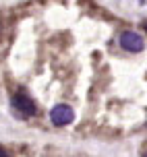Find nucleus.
<instances>
[{"instance_id": "nucleus-1", "label": "nucleus", "mask_w": 147, "mask_h": 157, "mask_svg": "<svg viewBox=\"0 0 147 157\" xmlns=\"http://www.w3.org/2000/svg\"><path fill=\"white\" fill-rule=\"evenodd\" d=\"M73 118H75L73 110H70L69 105H64V103L54 105V108H52V112H50V120H52V124H56V126H66V124H70V122H73Z\"/></svg>"}, {"instance_id": "nucleus-2", "label": "nucleus", "mask_w": 147, "mask_h": 157, "mask_svg": "<svg viewBox=\"0 0 147 157\" xmlns=\"http://www.w3.org/2000/svg\"><path fill=\"white\" fill-rule=\"evenodd\" d=\"M120 46H122L124 50H129V52H141V50L145 48V41H143V37H141L139 33L124 31L122 35H120Z\"/></svg>"}, {"instance_id": "nucleus-5", "label": "nucleus", "mask_w": 147, "mask_h": 157, "mask_svg": "<svg viewBox=\"0 0 147 157\" xmlns=\"http://www.w3.org/2000/svg\"><path fill=\"white\" fill-rule=\"evenodd\" d=\"M143 29H147V19H145V21H143Z\"/></svg>"}, {"instance_id": "nucleus-3", "label": "nucleus", "mask_w": 147, "mask_h": 157, "mask_svg": "<svg viewBox=\"0 0 147 157\" xmlns=\"http://www.w3.org/2000/svg\"><path fill=\"white\" fill-rule=\"evenodd\" d=\"M13 105L25 116H33L35 114V103L31 101L29 97H25V95H15L13 97Z\"/></svg>"}, {"instance_id": "nucleus-4", "label": "nucleus", "mask_w": 147, "mask_h": 157, "mask_svg": "<svg viewBox=\"0 0 147 157\" xmlns=\"http://www.w3.org/2000/svg\"><path fill=\"white\" fill-rule=\"evenodd\" d=\"M0 157H6V153H4V151L0 149Z\"/></svg>"}, {"instance_id": "nucleus-6", "label": "nucleus", "mask_w": 147, "mask_h": 157, "mask_svg": "<svg viewBox=\"0 0 147 157\" xmlns=\"http://www.w3.org/2000/svg\"><path fill=\"white\" fill-rule=\"evenodd\" d=\"M143 157H147V153H145V155H143Z\"/></svg>"}]
</instances>
